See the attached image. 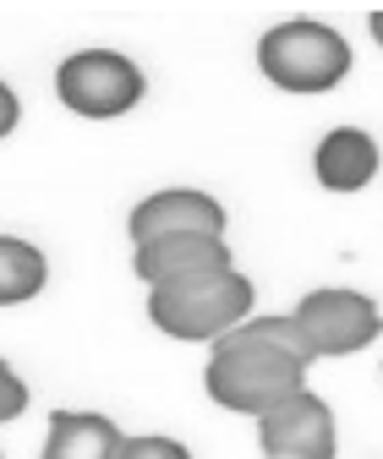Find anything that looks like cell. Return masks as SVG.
Returning <instances> with one entry per match:
<instances>
[{"mask_svg":"<svg viewBox=\"0 0 383 459\" xmlns=\"http://www.w3.org/2000/svg\"><path fill=\"white\" fill-rule=\"evenodd\" d=\"M121 443V427L99 411H55L39 459H116Z\"/></svg>","mask_w":383,"mask_h":459,"instance_id":"obj_10","label":"cell"},{"mask_svg":"<svg viewBox=\"0 0 383 459\" xmlns=\"http://www.w3.org/2000/svg\"><path fill=\"white\" fill-rule=\"evenodd\" d=\"M116 459H192V448H187L181 437L137 432V437H126V443H121V454H116Z\"/></svg>","mask_w":383,"mask_h":459,"instance_id":"obj_12","label":"cell"},{"mask_svg":"<svg viewBox=\"0 0 383 459\" xmlns=\"http://www.w3.org/2000/svg\"><path fill=\"white\" fill-rule=\"evenodd\" d=\"M225 203L197 192V186H164L153 197H143L126 219V236L132 247H148V241H164V236H225Z\"/></svg>","mask_w":383,"mask_h":459,"instance_id":"obj_7","label":"cell"},{"mask_svg":"<svg viewBox=\"0 0 383 459\" xmlns=\"http://www.w3.org/2000/svg\"><path fill=\"white\" fill-rule=\"evenodd\" d=\"M132 268L148 290L159 284H181V279H203L219 268H236V252L225 247V236H164L132 252Z\"/></svg>","mask_w":383,"mask_h":459,"instance_id":"obj_8","label":"cell"},{"mask_svg":"<svg viewBox=\"0 0 383 459\" xmlns=\"http://www.w3.org/2000/svg\"><path fill=\"white\" fill-rule=\"evenodd\" d=\"M148 93V77L121 49H77L55 66V99L83 121H116L132 115Z\"/></svg>","mask_w":383,"mask_h":459,"instance_id":"obj_4","label":"cell"},{"mask_svg":"<svg viewBox=\"0 0 383 459\" xmlns=\"http://www.w3.org/2000/svg\"><path fill=\"white\" fill-rule=\"evenodd\" d=\"M312 344L318 361H340V356H356L383 333V312L372 296L361 290H307L291 312Z\"/></svg>","mask_w":383,"mask_h":459,"instance_id":"obj_5","label":"cell"},{"mask_svg":"<svg viewBox=\"0 0 383 459\" xmlns=\"http://www.w3.org/2000/svg\"><path fill=\"white\" fill-rule=\"evenodd\" d=\"M257 72L274 88L312 99V93H328L351 77V44L340 39V28L312 22V17L274 22L257 39Z\"/></svg>","mask_w":383,"mask_h":459,"instance_id":"obj_3","label":"cell"},{"mask_svg":"<svg viewBox=\"0 0 383 459\" xmlns=\"http://www.w3.org/2000/svg\"><path fill=\"white\" fill-rule=\"evenodd\" d=\"M257 448H263V459H335L340 454L335 411L312 388H301L285 405L257 416Z\"/></svg>","mask_w":383,"mask_h":459,"instance_id":"obj_6","label":"cell"},{"mask_svg":"<svg viewBox=\"0 0 383 459\" xmlns=\"http://www.w3.org/2000/svg\"><path fill=\"white\" fill-rule=\"evenodd\" d=\"M49 284V263L33 241L0 236V307H22Z\"/></svg>","mask_w":383,"mask_h":459,"instance_id":"obj_11","label":"cell"},{"mask_svg":"<svg viewBox=\"0 0 383 459\" xmlns=\"http://www.w3.org/2000/svg\"><path fill=\"white\" fill-rule=\"evenodd\" d=\"M378 169H383V148L372 132L361 126H335V132H323L318 153H312V176L323 192H361L378 181Z\"/></svg>","mask_w":383,"mask_h":459,"instance_id":"obj_9","label":"cell"},{"mask_svg":"<svg viewBox=\"0 0 383 459\" xmlns=\"http://www.w3.org/2000/svg\"><path fill=\"white\" fill-rule=\"evenodd\" d=\"M367 28H372V39H378V49H383V12H372V17H367Z\"/></svg>","mask_w":383,"mask_h":459,"instance_id":"obj_15","label":"cell"},{"mask_svg":"<svg viewBox=\"0 0 383 459\" xmlns=\"http://www.w3.org/2000/svg\"><path fill=\"white\" fill-rule=\"evenodd\" d=\"M312 344L301 333L296 317H268L252 312L241 328H231L225 339L208 351L203 367V388L219 411L231 416H268L274 405H285L291 394L307 388V367H312Z\"/></svg>","mask_w":383,"mask_h":459,"instance_id":"obj_1","label":"cell"},{"mask_svg":"<svg viewBox=\"0 0 383 459\" xmlns=\"http://www.w3.org/2000/svg\"><path fill=\"white\" fill-rule=\"evenodd\" d=\"M252 301H257V284L241 268H219L203 279L148 290V323L187 344H219L231 328H241L252 317Z\"/></svg>","mask_w":383,"mask_h":459,"instance_id":"obj_2","label":"cell"},{"mask_svg":"<svg viewBox=\"0 0 383 459\" xmlns=\"http://www.w3.org/2000/svg\"><path fill=\"white\" fill-rule=\"evenodd\" d=\"M22 411H28V383L12 372V361H0V427L17 421Z\"/></svg>","mask_w":383,"mask_h":459,"instance_id":"obj_13","label":"cell"},{"mask_svg":"<svg viewBox=\"0 0 383 459\" xmlns=\"http://www.w3.org/2000/svg\"><path fill=\"white\" fill-rule=\"evenodd\" d=\"M17 121H22V99H17L12 82H0V143L17 132Z\"/></svg>","mask_w":383,"mask_h":459,"instance_id":"obj_14","label":"cell"}]
</instances>
